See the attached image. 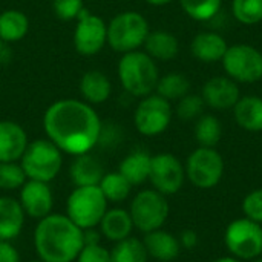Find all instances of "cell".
<instances>
[{"mask_svg": "<svg viewBox=\"0 0 262 262\" xmlns=\"http://www.w3.org/2000/svg\"><path fill=\"white\" fill-rule=\"evenodd\" d=\"M103 123L83 100L63 98L52 103L43 115V130L63 154L77 157L98 146Z\"/></svg>", "mask_w": 262, "mask_h": 262, "instance_id": "cell-1", "label": "cell"}, {"mask_svg": "<svg viewBox=\"0 0 262 262\" xmlns=\"http://www.w3.org/2000/svg\"><path fill=\"white\" fill-rule=\"evenodd\" d=\"M34 247L45 262H74L84 247V230L66 215L51 213L34 230Z\"/></svg>", "mask_w": 262, "mask_h": 262, "instance_id": "cell-2", "label": "cell"}, {"mask_svg": "<svg viewBox=\"0 0 262 262\" xmlns=\"http://www.w3.org/2000/svg\"><path fill=\"white\" fill-rule=\"evenodd\" d=\"M117 74L123 89L129 95L137 98L154 94L160 80L157 61L140 49L121 54L117 66Z\"/></svg>", "mask_w": 262, "mask_h": 262, "instance_id": "cell-3", "label": "cell"}, {"mask_svg": "<svg viewBox=\"0 0 262 262\" xmlns=\"http://www.w3.org/2000/svg\"><path fill=\"white\" fill-rule=\"evenodd\" d=\"M149 32V21L143 14L123 11L107 23V45L118 54L138 51L144 45Z\"/></svg>", "mask_w": 262, "mask_h": 262, "instance_id": "cell-4", "label": "cell"}, {"mask_svg": "<svg viewBox=\"0 0 262 262\" xmlns=\"http://www.w3.org/2000/svg\"><path fill=\"white\" fill-rule=\"evenodd\" d=\"M20 166L28 180L51 183L63 166V152L48 138L34 140L20 158Z\"/></svg>", "mask_w": 262, "mask_h": 262, "instance_id": "cell-5", "label": "cell"}, {"mask_svg": "<svg viewBox=\"0 0 262 262\" xmlns=\"http://www.w3.org/2000/svg\"><path fill=\"white\" fill-rule=\"evenodd\" d=\"M107 210V200L98 186L75 187L66 201V216L81 230L95 229Z\"/></svg>", "mask_w": 262, "mask_h": 262, "instance_id": "cell-6", "label": "cell"}, {"mask_svg": "<svg viewBox=\"0 0 262 262\" xmlns=\"http://www.w3.org/2000/svg\"><path fill=\"white\" fill-rule=\"evenodd\" d=\"M169 203L167 196L157 192L155 189L140 190L130 201L129 213L134 227L143 233H149L163 229L169 218Z\"/></svg>", "mask_w": 262, "mask_h": 262, "instance_id": "cell-7", "label": "cell"}, {"mask_svg": "<svg viewBox=\"0 0 262 262\" xmlns=\"http://www.w3.org/2000/svg\"><path fill=\"white\" fill-rule=\"evenodd\" d=\"M224 169L226 166L221 154L215 147L203 146L195 149L184 164L186 180L201 190L216 187L224 177Z\"/></svg>", "mask_w": 262, "mask_h": 262, "instance_id": "cell-8", "label": "cell"}, {"mask_svg": "<svg viewBox=\"0 0 262 262\" xmlns=\"http://www.w3.org/2000/svg\"><path fill=\"white\" fill-rule=\"evenodd\" d=\"M224 244L230 256L253 261L262 256V226L243 216L232 221L224 232Z\"/></svg>", "mask_w": 262, "mask_h": 262, "instance_id": "cell-9", "label": "cell"}, {"mask_svg": "<svg viewBox=\"0 0 262 262\" xmlns=\"http://www.w3.org/2000/svg\"><path fill=\"white\" fill-rule=\"evenodd\" d=\"M221 63L227 77L236 83H256L262 78V52L252 45L229 46Z\"/></svg>", "mask_w": 262, "mask_h": 262, "instance_id": "cell-10", "label": "cell"}, {"mask_svg": "<svg viewBox=\"0 0 262 262\" xmlns=\"http://www.w3.org/2000/svg\"><path fill=\"white\" fill-rule=\"evenodd\" d=\"M172 106L170 101L160 97L158 94H150L143 97L134 112V124L138 134L144 137H157L166 132L172 121Z\"/></svg>", "mask_w": 262, "mask_h": 262, "instance_id": "cell-11", "label": "cell"}, {"mask_svg": "<svg viewBox=\"0 0 262 262\" xmlns=\"http://www.w3.org/2000/svg\"><path fill=\"white\" fill-rule=\"evenodd\" d=\"M75 21L77 25L72 37L75 51L83 57H92L101 52L107 45V23L86 8Z\"/></svg>", "mask_w": 262, "mask_h": 262, "instance_id": "cell-12", "label": "cell"}, {"mask_svg": "<svg viewBox=\"0 0 262 262\" xmlns=\"http://www.w3.org/2000/svg\"><path fill=\"white\" fill-rule=\"evenodd\" d=\"M149 181L157 192L166 196L175 195L181 190L186 181L184 164L173 154H157L150 161Z\"/></svg>", "mask_w": 262, "mask_h": 262, "instance_id": "cell-13", "label": "cell"}, {"mask_svg": "<svg viewBox=\"0 0 262 262\" xmlns=\"http://www.w3.org/2000/svg\"><path fill=\"white\" fill-rule=\"evenodd\" d=\"M18 201L25 215H28L29 218L40 221L52 213L54 195L49 183L26 180V183L20 187Z\"/></svg>", "mask_w": 262, "mask_h": 262, "instance_id": "cell-14", "label": "cell"}, {"mask_svg": "<svg viewBox=\"0 0 262 262\" xmlns=\"http://www.w3.org/2000/svg\"><path fill=\"white\" fill-rule=\"evenodd\" d=\"M204 104L215 111L233 109L241 98L239 86L230 77H213L206 81L201 94Z\"/></svg>", "mask_w": 262, "mask_h": 262, "instance_id": "cell-15", "label": "cell"}, {"mask_svg": "<svg viewBox=\"0 0 262 262\" xmlns=\"http://www.w3.org/2000/svg\"><path fill=\"white\" fill-rule=\"evenodd\" d=\"M28 144V134L18 123L0 121V163L20 161Z\"/></svg>", "mask_w": 262, "mask_h": 262, "instance_id": "cell-16", "label": "cell"}, {"mask_svg": "<svg viewBox=\"0 0 262 262\" xmlns=\"http://www.w3.org/2000/svg\"><path fill=\"white\" fill-rule=\"evenodd\" d=\"M143 244L147 250V255L157 261H175L181 253V246H180L178 236H175L170 232H166L163 229L144 233Z\"/></svg>", "mask_w": 262, "mask_h": 262, "instance_id": "cell-17", "label": "cell"}, {"mask_svg": "<svg viewBox=\"0 0 262 262\" xmlns=\"http://www.w3.org/2000/svg\"><path fill=\"white\" fill-rule=\"evenodd\" d=\"M78 91L81 100L88 104H103L109 100L112 94V83L104 72L98 69H91L81 75Z\"/></svg>", "mask_w": 262, "mask_h": 262, "instance_id": "cell-18", "label": "cell"}, {"mask_svg": "<svg viewBox=\"0 0 262 262\" xmlns=\"http://www.w3.org/2000/svg\"><path fill=\"white\" fill-rule=\"evenodd\" d=\"M25 212L20 201L12 196H0V241L15 239L25 226Z\"/></svg>", "mask_w": 262, "mask_h": 262, "instance_id": "cell-19", "label": "cell"}, {"mask_svg": "<svg viewBox=\"0 0 262 262\" xmlns=\"http://www.w3.org/2000/svg\"><path fill=\"white\" fill-rule=\"evenodd\" d=\"M229 45L224 37L218 32L206 31L200 32L193 37L190 43V51L193 57L203 63H215L221 61Z\"/></svg>", "mask_w": 262, "mask_h": 262, "instance_id": "cell-20", "label": "cell"}, {"mask_svg": "<svg viewBox=\"0 0 262 262\" xmlns=\"http://www.w3.org/2000/svg\"><path fill=\"white\" fill-rule=\"evenodd\" d=\"M104 175L101 163L89 154L74 157L69 166V178L75 187L84 186H98Z\"/></svg>", "mask_w": 262, "mask_h": 262, "instance_id": "cell-21", "label": "cell"}, {"mask_svg": "<svg viewBox=\"0 0 262 262\" xmlns=\"http://www.w3.org/2000/svg\"><path fill=\"white\" fill-rule=\"evenodd\" d=\"M98 226H100L101 235L106 239L112 241L114 244L129 238L134 230V223H132L129 210L120 209V207L107 209Z\"/></svg>", "mask_w": 262, "mask_h": 262, "instance_id": "cell-22", "label": "cell"}, {"mask_svg": "<svg viewBox=\"0 0 262 262\" xmlns=\"http://www.w3.org/2000/svg\"><path fill=\"white\" fill-rule=\"evenodd\" d=\"M233 118L247 132H262V98L246 95L233 106Z\"/></svg>", "mask_w": 262, "mask_h": 262, "instance_id": "cell-23", "label": "cell"}, {"mask_svg": "<svg viewBox=\"0 0 262 262\" xmlns=\"http://www.w3.org/2000/svg\"><path fill=\"white\" fill-rule=\"evenodd\" d=\"M144 52L152 57L155 61H169L173 60L180 52L178 38L169 31H150L144 45Z\"/></svg>", "mask_w": 262, "mask_h": 262, "instance_id": "cell-24", "label": "cell"}, {"mask_svg": "<svg viewBox=\"0 0 262 262\" xmlns=\"http://www.w3.org/2000/svg\"><path fill=\"white\" fill-rule=\"evenodd\" d=\"M150 161H152V155H149L146 150H134L121 160L118 166V172L132 186H140L149 181Z\"/></svg>", "mask_w": 262, "mask_h": 262, "instance_id": "cell-25", "label": "cell"}, {"mask_svg": "<svg viewBox=\"0 0 262 262\" xmlns=\"http://www.w3.org/2000/svg\"><path fill=\"white\" fill-rule=\"evenodd\" d=\"M29 18L20 9H5L0 12V40L12 45L26 37Z\"/></svg>", "mask_w": 262, "mask_h": 262, "instance_id": "cell-26", "label": "cell"}, {"mask_svg": "<svg viewBox=\"0 0 262 262\" xmlns=\"http://www.w3.org/2000/svg\"><path fill=\"white\" fill-rule=\"evenodd\" d=\"M190 91V80L181 72H169L160 77L155 94L166 98L167 101H175L187 95Z\"/></svg>", "mask_w": 262, "mask_h": 262, "instance_id": "cell-27", "label": "cell"}, {"mask_svg": "<svg viewBox=\"0 0 262 262\" xmlns=\"http://www.w3.org/2000/svg\"><path fill=\"white\" fill-rule=\"evenodd\" d=\"M149 255L143 244V239L129 236L120 243H115L111 250V262H147Z\"/></svg>", "mask_w": 262, "mask_h": 262, "instance_id": "cell-28", "label": "cell"}, {"mask_svg": "<svg viewBox=\"0 0 262 262\" xmlns=\"http://www.w3.org/2000/svg\"><path fill=\"white\" fill-rule=\"evenodd\" d=\"M98 187L101 189L107 203H121L130 195L134 186L117 170V172L104 173Z\"/></svg>", "mask_w": 262, "mask_h": 262, "instance_id": "cell-29", "label": "cell"}, {"mask_svg": "<svg viewBox=\"0 0 262 262\" xmlns=\"http://www.w3.org/2000/svg\"><path fill=\"white\" fill-rule=\"evenodd\" d=\"M223 137V126L215 115L206 114L196 120L195 140L203 147H215Z\"/></svg>", "mask_w": 262, "mask_h": 262, "instance_id": "cell-30", "label": "cell"}, {"mask_svg": "<svg viewBox=\"0 0 262 262\" xmlns=\"http://www.w3.org/2000/svg\"><path fill=\"white\" fill-rule=\"evenodd\" d=\"M183 11L196 21L212 20L221 9L223 0H178Z\"/></svg>", "mask_w": 262, "mask_h": 262, "instance_id": "cell-31", "label": "cell"}, {"mask_svg": "<svg viewBox=\"0 0 262 262\" xmlns=\"http://www.w3.org/2000/svg\"><path fill=\"white\" fill-rule=\"evenodd\" d=\"M233 17L247 26L262 21V0H232Z\"/></svg>", "mask_w": 262, "mask_h": 262, "instance_id": "cell-32", "label": "cell"}, {"mask_svg": "<svg viewBox=\"0 0 262 262\" xmlns=\"http://www.w3.org/2000/svg\"><path fill=\"white\" fill-rule=\"evenodd\" d=\"M26 175L18 161L0 163V189L2 190H20L26 183Z\"/></svg>", "mask_w": 262, "mask_h": 262, "instance_id": "cell-33", "label": "cell"}, {"mask_svg": "<svg viewBox=\"0 0 262 262\" xmlns=\"http://www.w3.org/2000/svg\"><path fill=\"white\" fill-rule=\"evenodd\" d=\"M204 100L201 95L196 94H187L183 98L178 100L177 104V115L183 121H190L195 120L196 117H201L203 107H204Z\"/></svg>", "mask_w": 262, "mask_h": 262, "instance_id": "cell-34", "label": "cell"}, {"mask_svg": "<svg viewBox=\"0 0 262 262\" xmlns=\"http://www.w3.org/2000/svg\"><path fill=\"white\" fill-rule=\"evenodd\" d=\"M84 9V0H52V11L63 21L77 20Z\"/></svg>", "mask_w": 262, "mask_h": 262, "instance_id": "cell-35", "label": "cell"}, {"mask_svg": "<svg viewBox=\"0 0 262 262\" xmlns=\"http://www.w3.org/2000/svg\"><path fill=\"white\" fill-rule=\"evenodd\" d=\"M243 213L246 218L262 226V187L252 190L243 200Z\"/></svg>", "mask_w": 262, "mask_h": 262, "instance_id": "cell-36", "label": "cell"}, {"mask_svg": "<svg viewBox=\"0 0 262 262\" xmlns=\"http://www.w3.org/2000/svg\"><path fill=\"white\" fill-rule=\"evenodd\" d=\"M77 262H111V252L101 244L84 246L77 256Z\"/></svg>", "mask_w": 262, "mask_h": 262, "instance_id": "cell-37", "label": "cell"}, {"mask_svg": "<svg viewBox=\"0 0 262 262\" xmlns=\"http://www.w3.org/2000/svg\"><path fill=\"white\" fill-rule=\"evenodd\" d=\"M120 140H121V132L117 126L111 124V126L101 127L98 144H103L104 147H114L120 143Z\"/></svg>", "mask_w": 262, "mask_h": 262, "instance_id": "cell-38", "label": "cell"}, {"mask_svg": "<svg viewBox=\"0 0 262 262\" xmlns=\"http://www.w3.org/2000/svg\"><path fill=\"white\" fill-rule=\"evenodd\" d=\"M0 262H21L18 250L9 241H0Z\"/></svg>", "mask_w": 262, "mask_h": 262, "instance_id": "cell-39", "label": "cell"}, {"mask_svg": "<svg viewBox=\"0 0 262 262\" xmlns=\"http://www.w3.org/2000/svg\"><path fill=\"white\" fill-rule=\"evenodd\" d=\"M178 241H180V246L181 249H186V250H193L198 243H200V236L195 230L192 229H186L180 233L178 236Z\"/></svg>", "mask_w": 262, "mask_h": 262, "instance_id": "cell-40", "label": "cell"}, {"mask_svg": "<svg viewBox=\"0 0 262 262\" xmlns=\"http://www.w3.org/2000/svg\"><path fill=\"white\" fill-rule=\"evenodd\" d=\"M12 57H14V52L11 49V45L3 41V40H0V66L9 64Z\"/></svg>", "mask_w": 262, "mask_h": 262, "instance_id": "cell-41", "label": "cell"}, {"mask_svg": "<svg viewBox=\"0 0 262 262\" xmlns=\"http://www.w3.org/2000/svg\"><path fill=\"white\" fill-rule=\"evenodd\" d=\"M144 2L152 5V6H166V5H170L175 0H144Z\"/></svg>", "mask_w": 262, "mask_h": 262, "instance_id": "cell-42", "label": "cell"}, {"mask_svg": "<svg viewBox=\"0 0 262 262\" xmlns=\"http://www.w3.org/2000/svg\"><path fill=\"white\" fill-rule=\"evenodd\" d=\"M212 262H243L239 261V259H236V258H233V256H223V258H218V259H215V261Z\"/></svg>", "mask_w": 262, "mask_h": 262, "instance_id": "cell-43", "label": "cell"}, {"mask_svg": "<svg viewBox=\"0 0 262 262\" xmlns=\"http://www.w3.org/2000/svg\"><path fill=\"white\" fill-rule=\"evenodd\" d=\"M250 262H262V256H259V258H256V259H253V261Z\"/></svg>", "mask_w": 262, "mask_h": 262, "instance_id": "cell-44", "label": "cell"}, {"mask_svg": "<svg viewBox=\"0 0 262 262\" xmlns=\"http://www.w3.org/2000/svg\"><path fill=\"white\" fill-rule=\"evenodd\" d=\"M28 262H45V261H41V259H34V261H28Z\"/></svg>", "mask_w": 262, "mask_h": 262, "instance_id": "cell-45", "label": "cell"}]
</instances>
